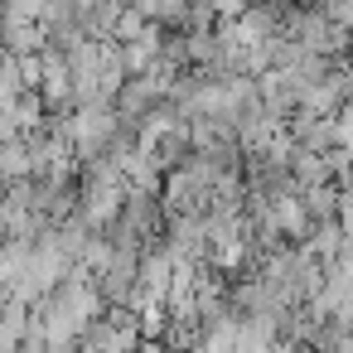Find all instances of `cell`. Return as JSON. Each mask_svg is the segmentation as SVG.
I'll return each mask as SVG.
<instances>
[{"label":"cell","instance_id":"obj_1","mask_svg":"<svg viewBox=\"0 0 353 353\" xmlns=\"http://www.w3.org/2000/svg\"><path fill=\"white\" fill-rule=\"evenodd\" d=\"M324 6H339V0H324Z\"/></svg>","mask_w":353,"mask_h":353}]
</instances>
